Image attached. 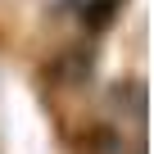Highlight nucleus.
I'll use <instances>...</instances> for the list:
<instances>
[{"mask_svg": "<svg viewBox=\"0 0 154 154\" xmlns=\"http://www.w3.org/2000/svg\"><path fill=\"white\" fill-rule=\"evenodd\" d=\"M122 5V0H95V5H91V23H100V18H109L113 9Z\"/></svg>", "mask_w": 154, "mask_h": 154, "instance_id": "f257e3e1", "label": "nucleus"}]
</instances>
